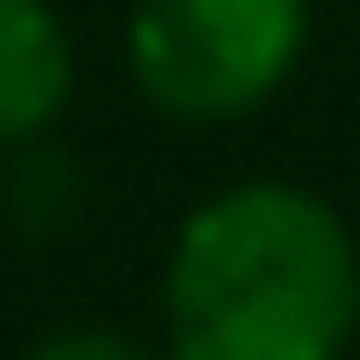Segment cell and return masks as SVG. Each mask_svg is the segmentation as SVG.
I'll list each match as a JSON object with an SVG mask.
<instances>
[{
	"label": "cell",
	"instance_id": "6da1fadb",
	"mask_svg": "<svg viewBox=\"0 0 360 360\" xmlns=\"http://www.w3.org/2000/svg\"><path fill=\"white\" fill-rule=\"evenodd\" d=\"M168 360H345L360 248L321 193L248 176L208 193L168 248Z\"/></svg>",
	"mask_w": 360,
	"mask_h": 360
},
{
	"label": "cell",
	"instance_id": "7a4b0ae2",
	"mask_svg": "<svg viewBox=\"0 0 360 360\" xmlns=\"http://www.w3.org/2000/svg\"><path fill=\"white\" fill-rule=\"evenodd\" d=\"M304 40H312V0H136L129 80L153 112L224 129L288 89Z\"/></svg>",
	"mask_w": 360,
	"mask_h": 360
},
{
	"label": "cell",
	"instance_id": "3957f363",
	"mask_svg": "<svg viewBox=\"0 0 360 360\" xmlns=\"http://www.w3.org/2000/svg\"><path fill=\"white\" fill-rule=\"evenodd\" d=\"M72 104V32L49 0H0V153L49 136Z\"/></svg>",
	"mask_w": 360,
	"mask_h": 360
},
{
	"label": "cell",
	"instance_id": "277c9868",
	"mask_svg": "<svg viewBox=\"0 0 360 360\" xmlns=\"http://www.w3.org/2000/svg\"><path fill=\"white\" fill-rule=\"evenodd\" d=\"M25 360H168V352H153V345L129 336V328H104V321H65V328L40 336Z\"/></svg>",
	"mask_w": 360,
	"mask_h": 360
}]
</instances>
